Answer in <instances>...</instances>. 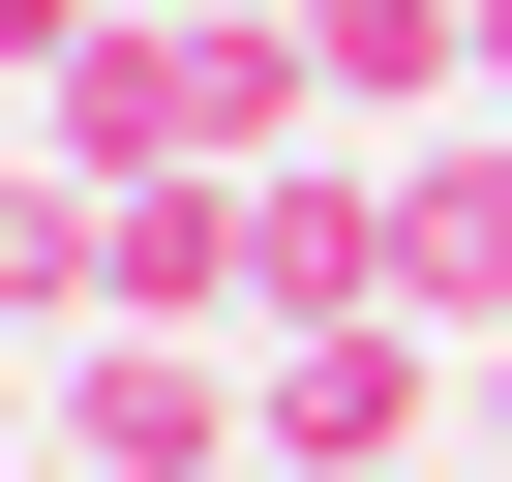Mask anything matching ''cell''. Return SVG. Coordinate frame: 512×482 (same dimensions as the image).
<instances>
[{
	"mask_svg": "<svg viewBox=\"0 0 512 482\" xmlns=\"http://www.w3.org/2000/svg\"><path fill=\"white\" fill-rule=\"evenodd\" d=\"M31 121L91 181H272V151H332V61H302V0H121Z\"/></svg>",
	"mask_w": 512,
	"mask_h": 482,
	"instance_id": "cell-1",
	"label": "cell"
},
{
	"mask_svg": "<svg viewBox=\"0 0 512 482\" xmlns=\"http://www.w3.org/2000/svg\"><path fill=\"white\" fill-rule=\"evenodd\" d=\"M31 452L61 482H272V332H61Z\"/></svg>",
	"mask_w": 512,
	"mask_h": 482,
	"instance_id": "cell-2",
	"label": "cell"
},
{
	"mask_svg": "<svg viewBox=\"0 0 512 482\" xmlns=\"http://www.w3.org/2000/svg\"><path fill=\"white\" fill-rule=\"evenodd\" d=\"M452 422V332L422 302H332V332H272V482H392Z\"/></svg>",
	"mask_w": 512,
	"mask_h": 482,
	"instance_id": "cell-3",
	"label": "cell"
},
{
	"mask_svg": "<svg viewBox=\"0 0 512 482\" xmlns=\"http://www.w3.org/2000/svg\"><path fill=\"white\" fill-rule=\"evenodd\" d=\"M392 302H422V332H512V91L392 151Z\"/></svg>",
	"mask_w": 512,
	"mask_h": 482,
	"instance_id": "cell-4",
	"label": "cell"
},
{
	"mask_svg": "<svg viewBox=\"0 0 512 482\" xmlns=\"http://www.w3.org/2000/svg\"><path fill=\"white\" fill-rule=\"evenodd\" d=\"M241 241H272V332L392 302V151H362V121H332V151H272V181H241Z\"/></svg>",
	"mask_w": 512,
	"mask_h": 482,
	"instance_id": "cell-5",
	"label": "cell"
},
{
	"mask_svg": "<svg viewBox=\"0 0 512 482\" xmlns=\"http://www.w3.org/2000/svg\"><path fill=\"white\" fill-rule=\"evenodd\" d=\"M91 302H121V181L31 151V181H0V332H91Z\"/></svg>",
	"mask_w": 512,
	"mask_h": 482,
	"instance_id": "cell-6",
	"label": "cell"
},
{
	"mask_svg": "<svg viewBox=\"0 0 512 482\" xmlns=\"http://www.w3.org/2000/svg\"><path fill=\"white\" fill-rule=\"evenodd\" d=\"M91 31H121V0H0V61H31V91H61V61H91Z\"/></svg>",
	"mask_w": 512,
	"mask_h": 482,
	"instance_id": "cell-7",
	"label": "cell"
},
{
	"mask_svg": "<svg viewBox=\"0 0 512 482\" xmlns=\"http://www.w3.org/2000/svg\"><path fill=\"white\" fill-rule=\"evenodd\" d=\"M482 91H512V0H482Z\"/></svg>",
	"mask_w": 512,
	"mask_h": 482,
	"instance_id": "cell-8",
	"label": "cell"
},
{
	"mask_svg": "<svg viewBox=\"0 0 512 482\" xmlns=\"http://www.w3.org/2000/svg\"><path fill=\"white\" fill-rule=\"evenodd\" d=\"M0 482H61V452H0Z\"/></svg>",
	"mask_w": 512,
	"mask_h": 482,
	"instance_id": "cell-9",
	"label": "cell"
},
{
	"mask_svg": "<svg viewBox=\"0 0 512 482\" xmlns=\"http://www.w3.org/2000/svg\"><path fill=\"white\" fill-rule=\"evenodd\" d=\"M302 31H332V0H302Z\"/></svg>",
	"mask_w": 512,
	"mask_h": 482,
	"instance_id": "cell-10",
	"label": "cell"
},
{
	"mask_svg": "<svg viewBox=\"0 0 512 482\" xmlns=\"http://www.w3.org/2000/svg\"><path fill=\"white\" fill-rule=\"evenodd\" d=\"M0 362H31V332H0Z\"/></svg>",
	"mask_w": 512,
	"mask_h": 482,
	"instance_id": "cell-11",
	"label": "cell"
}]
</instances>
